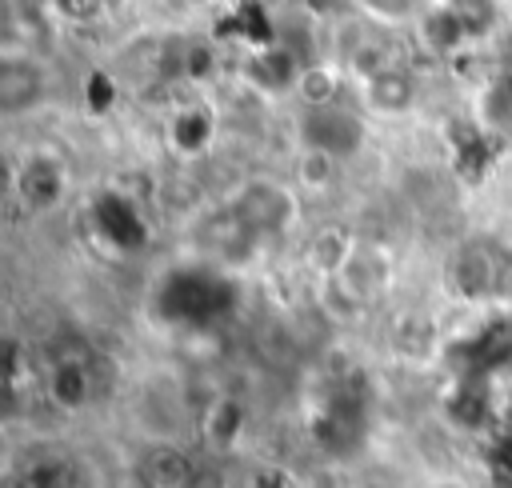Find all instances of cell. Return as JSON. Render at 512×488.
Here are the masks:
<instances>
[{
	"label": "cell",
	"mask_w": 512,
	"mask_h": 488,
	"mask_svg": "<svg viewBox=\"0 0 512 488\" xmlns=\"http://www.w3.org/2000/svg\"><path fill=\"white\" fill-rule=\"evenodd\" d=\"M300 136H304V148H320L332 160H340V156H352L360 148V120L332 104V108L308 112L300 124Z\"/></svg>",
	"instance_id": "obj_1"
},
{
	"label": "cell",
	"mask_w": 512,
	"mask_h": 488,
	"mask_svg": "<svg viewBox=\"0 0 512 488\" xmlns=\"http://www.w3.org/2000/svg\"><path fill=\"white\" fill-rule=\"evenodd\" d=\"M40 96H44V72L24 56H8L0 64V108L8 116H16V112L32 108Z\"/></svg>",
	"instance_id": "obj_2"
},
{
	"label": "cell",
	"mask_w": 512,
	"mask_h": 488,
	"mask_svg": "<svg viewBox=\"0 0 512 488\" xmlns=\"http://www.w3.org/2000/svg\"><path fill=\"white\" fill-rule=\"evenodd\" d=\"M416 36L424 44V52L432 56H452L468 44V32H464V20H460V8L452 4H436V8H424V16L416 20Z\"/></svg>",
	"instance_id": "obj_3"
},
{
	"label": "cell",
	"mask_w": 512,
	"mask_h": 488,
	"mask_svg": "<svg viewBox=\"0 0 512 488\" xmlns=\"http://www.w3.org/2000/svg\"><path fill=\"white\" fill-rule=\"evenodd\" d=\"M364 104L380 116H404L416 104V80L404 68H384L380 76L364 80Z\"/></svg>",
	"instance_id": "obj_4"
},
{
	"label": "cell",
	"mask_w": 512,
	"mask_h": 488,
	"mask_svg": "<svg viewBox=\"0 0 512 488\" xmlns=\"http://www.w3.org/2000/svg\"><path fill=\"white\" fill-rule=\"evenodd\" d=\"M336 280L344 284V292H348L352 300L364 304V300H372V296L388 284V260H384L376 248H360V244H356Z\"/></svg>",
	"instance_id": "obj_5"
},
{
	"label": "cell",
	"mask_w": 512,
	"mask_h": 488,
	"mask_svg": "<svg viewBox=\"0 0 512 488\" xmlns=\"http://www.w3.org/2000/svg\"><path fill=\"white\" fill-rule=\"evenodd\" d=\"M236 212L248 228H280L292 216V196L280 184H252Z\"/></svg>",
	"instance_id": "obj_6"
},
{
	"label": "cell",
	"mask_w": 512,
	"mask_h": 488,
	"mask_svg": "<svg viewBox=\"0 0 512 488\" xmlns=\"http://www.w3.org/2000/svg\"><path fill=\"white\" fill-rule=\"evenodd\" d=\"M20 192H24V200L32 208H52L60 200V192H64V172L56 168V160L32 156L24 164V172H20Z\"/></svg>",
	"instance_id": "obj_7"
},
{
	"label": "cell",
	"mask_w": 512,
	"mask_h": 488,
	"mask_svg": "<svg viewBox=\"0 0 512 488\" xmlns=\"http://www.w3.org/2000/svg\"><path fill=\"white\" fill-rule=\"evenodd\" d=\"M192 460L176 448H156L148 460H144V480L148 488H188L192 480Z\"/></svg>",
	"instance_id": "obj_8"
},
{
	"label": "cell",
	"mask_w": 512,
	"mask_h": 488,
	"mask_svg": "<svg viewBox=\"0 0 512 488\" xmlns=\"http://www.w3.org/2000/svg\"><path fill=\"white\" fill-rule=\"evenodd\" d=\"M296 96L304 100L308 112H320V108H332L336 96H340V76L324 64H312V68H300L296 76Z\"/></svg>",
	"instance_id": "obj_9"
},
{
	"label": "cell",
	"mask_w": 512,
	"mask_h": 488,
	"mask_svg": "<svg viewBox=\"0 0 512 488\" xmlns=\"http://www.w3.org/2000/svg\"><path fill=\"white\" fill-rule=\"evenodd\" d=\"M452 284L460 288V296H484L492 288V264H488V252L484 248H464L456 260H452Z\"/></svg>",
	"instance_id": "obj_10"
},
{
	"label": "cell",
	"mask_w": 512,
	"mask_h": 488,
	"mask_svg": "<svg viewBox=\"0 0 512 488\" xmlns=\"http://www.w3.org/2000/svg\"><path fill=\"white\" fill-rule=\"evenodd\" d=\"M212 112L208 108H184L176 120H172V140L180 152H200L208 140H212Z\"/></svg>",
	"instance_id": "obj_11"
},
{
	"label": "cell",
	"mask_w": 512,
	"mask_h": 488,
	"mask_svg": "<svg viewBox=\"0 0 512 488\" xmlns=\"http://www.w3.org/2000/svg\"><path fill=\"white\" fill-rule=\"evenodd\" d=\"M336 180V160L320 148H300L296 156V184L308 192H324Z\"/></svg>",
	"instance_id": "obj_12"
},
{
	"label": "cell",
	"mask_w": 512,
	"mask_h": 488,
	"mask_svg": "<svg viewBox=\"0 0 512 488\" xmlns=\"http://www.w3.org/2000/svg\"><path fill=\"white\" fill-rule=\"evenodd\" d=\"M52 396L60 400V404H68V408H80L84 404V396H88V372L80 368V364H60L56 372H52Z\"/></svg>",
	"instance_id": "obj_13"
},
{
	"label": "cell",
	"mask_w": 512,
	"mask_h": 488,
	"mask_svg": "<svg viewBox=\"0 0 512 488\" xmlns=\"http://www.w3.org/2000/svg\"><path fill=\"white\" fill-rule=\"evenodd\" d=\"M240 424H244V412H240L236 400H216V404H212V412H208V436H212L216 444L228 448V444L236 440Z\"/></svg>",
	"instance_id": "obj_14"
},
{
	"label": "cell",
	"mask_w": 512,
	"mask_h": 488,
	"mask_svg": "<svg viewBox=\"0 0 512 488\" xmlns=\"http://www.w3.org/2000/svg\"><path fill=\"white\" fill-rule=\"evenodd\" d=\"M356 12L364 16H384V24H416L424 16L420 4H360Z\"/></svg>",
	"instance_id": "obj_15"
},
{
	"label": "cell",
	"mask_w": 512,
	"mask_h": 488,
	"mask_svg": "<svg viewBox=\"0 0 512 488\" xmlns=\"http://www.w3.org/2000/svg\"><path fill=\"white\" fill-rule=\"evenodd\" d=\"M488 468H492V476H496V480L512 484V436H504V440L492 448V456H488Z\"/></svg>",
	"instance_id": "obj_16"
},
{
	"label": "cell",
	"mask_w": 512,
	"mask_h": 488,
	"mask_svg": "<svg viewBox=\"0 0 512 488\" xmlns=\"http://www.w3.org/2000/svg\"><path fill=\"white\" fill-rule=\"evenodd\" d=\"M248 488H296V480H292L284 468H272V464H264V468H256V472H252Z\"/></svg>",
	"instance_id": "obj_17"
},
{
	"label": "cell",
	"mask_w": 512,
	"mask_h": 488,
	"mask_svg": "<svg viewBox=\"0 0 512 488\" xmlns=\"http://www.w3.org/2000/svg\"><path fill=\"white\" fill-rule=\"evenodd\" d=\"M428 488H468V484H464L460 476H440V480H432Z\"/></svg>",
	"instance_id": "obj_18"
},
{
	"label": "cell",
	"mask_w": 512,
	"mask_h": 488,
	"mask_svg": "<svg viewBox=\"0 0 512 488\" xmlns=\"http://www.w3.org/2000/svg\"><path fill=\"white\" fill-rule=\"evenodd\" d=\"M508 84H512V80H508Z\"/></svg>",
	"instance_id": "obj_19"
}]
</instances>
